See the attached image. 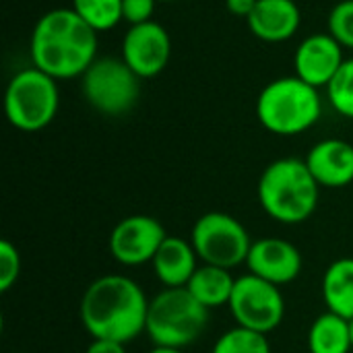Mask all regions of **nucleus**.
<instances>
[{"mask_svg":"<svg viewBox=\"0 0 353 353\" xmlns=\"http://www.w3.org/2000/svg\"><path fill=\"white\" fill-rule=\"evenodd\" d=\"M149 302L134 279L118 273L101 275L81 298V325L91 339L130 343L147 329Z\"/></svg>","mask_w":353,"mask_h":353,"instance_id":"f257e3e1","label":"nucleus"},{"mask_svg":"<svg viewBox=\"0 0 353 353\" xmlns=\"http://www.w3.org/2000/svg\"><path fill=\"white\" fill-rule=\"evenodd\" d=\"M97 35L70 6L52 8L37 19L31 31L33 66L56 81L83 77L97 60Z\"/></svg>","mask_w":353,"mask_h":353,"instance_id":"f03ea898","label":"nucleus"},{"mask_svg":"<svg viewBox=\"0 0 353 353\" xmlns=\"http://www.w3.org/2000/svg\"><path fill=\"white\" fill-rule=\"evenodd\" d=\"M256 196L271 219L283 225H300L314 215L321 186L304 159L281 157L263 170Z\"/></svg>","mask_w":353,"mask_h":353,"instance_id":"7ed1b4c3","label":"nucleus"},{"mask_svg":"<svg viewBox=\"0 0 353 353\" xmlns=\"http://www.w3.org/2000/svg\"><path fill=\"white\" fill-rule=\"evenodd\" d=\"M323 116L319 89L300 77H279L267 83L256 97V118L277 137H296L310 130Z\"/></svg>","mask_w":353,"mask_h":353,"instance_id":"20e7f679","label":"nucleus"},{"mask_svg":"<svg viewBox=\"0 0 353 353\" xmlns=\"http://www.w3.org/2000/svg\"><path fill=\"white\" fill-rule=\"evenodd\" d=\"M209 312L186 288H163L149 302L145 333L157 347L186 350L203 337Z\"/></svg>","mask_w":353,"mask_h":353,"instance_id":"39448f33","label":"nucleus"},{"mask_svg":"<svg viewBox=\"0 0 353 353\" xmlns=\"http://www.w3.org/2000/svg\"><path fill=\"white\" fill-rule=\"evenodd\" d=\"M60 108L58 81L37 66L19 70L4 91V114L12 128L39 132L50 126Z\"/></svg>","mask_w":353,"mask_h":353,"instance_id":"423d86ee","label":"nucleus"},{"mask_svg":"<svg viewBox=\"0 0 353 353\" xmlns=\"http://www.w3.org/2000/svg\"><path fill=\"white\" fill-rule=\"evenodd\" d=\"M81 89L87 103L103 116H124L139 103L141 79L116 56H97L81 77Z\"/></svg>","mask_w":353,"mask_h":353,"instance_id":"0eeeda50","label":"nucleus"},{"mask_svg":"<svg viewBox=\"0 0 353 353\" xmlns=\"http://www.w3.org/2000/svg\"><path fill=\"white\" fill-rule=\"evenodd\" d=\"M252 242L244 223L221 211L201 215L190 232V244L194 246L199 261L230 271L246 265Z\"/></svg>","mask_w":353,"mask_h":353,"instance_id":"6e6552de","label":"nucleus"},{"mask_svg":"<svg viewBox=\"0 0 353 353\" xmlns=\"http://www.w3.org/2000/svg\"><path fill=\"white\" fill-rule=\"evenodd\" d=\"M238 327L269 335L285 319V298L281 288L246 273L236 279L232 300L228 304Z\"/></svg>","mask_w":353,"mask_h":353,"instance_id":"1a4fd4ad","label":"nucleus"},{"mask_svg":"<svg viewBox=\"0 0 353 353\" xmlns=\"http://www.w3.org/2000/svg\"><path fill=\"white\" fill-rule=\"evenodd\" d=\"M165 238L168 232L159 219L151 215H128L110 232L108 248L112 259L122 267H141L153 263Z\"/></svg>","mask_w":353,"mask_h":353,"instance_id":"9d476101","label":"nucleus"},{"mask_svg":"<svg viewBox=\"0 0 353 353\" xmlns=\"http://www.w3.org/2000/svg\"><path fill=\"white\" fill-rule=\"evenodd\" d=\"M120 58L130 66V70L143 81L153 79L163 72L172 58V37L168 29L149 21L143 25H132L122 37Z\"/></svg>","mask_w":353,"mask_h":353,"instance_id":"9b49d317","label":"nucleus"},{"mask_svg":"<svg viewBox=\"0 0 353 353\" xmlns=\"http://www.w3.org/2000/svg\"><path fill=\"white\" fill-rule=\"evenodd\" d=\"M302 252L296 244L283 238H261L252 242V248L246 259L248 273L283 288L296 281L302 273Z\"/></svg>","mask_w":353,"mask_h":353,"instance_id":"f8f14e48","label":"nucleus"},{"mask_svg":"<svg viewBox=\"0 0 353 353\" xmlns=\"http://www.w3.org/2000/svg\"><path fill=\"white\" fill-rule=\"evenodd\" d=\"M343 52L341 43L329 31L304 37L294 54L296 77L316 89L327 87L345 62Z\"/></svg>","mask_w":353,"mask_h":353,"instance_id":"ddd939ff","label":"nucleus"},{"mask_svg":"<svg viewBox=\"0 0 353 353\" xmlns=\"http://www.w3.org/2000/svg\"><path fill=\"white\" fill-rule=\"evenodd\" d=\"M304 161L321 188H343L353 182V145L343 139L319 141Z\"/></svg>","mask_w":353,"mask_h":353,"instance_id":"4468645a","label":"nucleus"},{"mask_svg":"<svg viewBox=\"0 0 353 353\" xmlns=\"http://www.w3.org/2000/svg\"><path fill=\"white\" fill-rule=\"evenodd\" d=\"M254 37L265 43L292 39L302 25V10L296 0H259L246 19Z\"/></svg>","mask_w":353,"mask_h":353,"instance_id":"2eb2a0df","label":"nucleus"},{"mask_svg":"<svg viewBox=\"0 0 353 353\" xmlns=\"http://www.w3.org/2000/svg\"><path fill=\"white\" fill-rule=\"evenodd\" d=\"M199 254L190 240L168 236L157 250L151 267L163 288H186L194 271L199 269Z\"/></svg>","mask_w":353,"mask_h":353,"instance_id":"dca6fc26","label":"nucleus"},{"mask_svg":"<svg viewBox=\"0 0 353 353\" xmlns=\"http://www.w3.org/2000/svg\"><path fill=\"white\" fill-rule=\"evenodd\" d=\"M323 302L329 312L353 321V259H337L333 261L321 283Z\"/></svg>","mask_w":353,"mask_h":353,"instance_id":"f3484780","label":"nucleus"},{"mask_svg":"<svg viewBox=\"0 0 353 353\" xmlns=\"http://www.w3.org/2000/svg\"><path fill=\"white\" fill-rule=\"evenodd\" d=\"M236 277L232 275L230 269H221L215 265H205L201 263L194 275L190 277L186 290L207 308H221L228 306L234 294Z\"/></svg>","mask_w":353,"mask_h":353,"instance_id":"a211bd4d","label":"nucleus"},{"mask_svg":"<svg viewBox=\"0 0 353 353\" xmlns=\"http://www.w3.org/2000/svg\"><path fill=\"white\" fill-rule=\"evenodd\" d=\"M306 343L310 353H352V323L327 310L310 325Z\"/></svg>","mask_w":353,"mask_h":353,"instance_id":"6ab92c4d","label":"nucleus"},{"mask_svg":"<svg viewBox=\"0 0 353 353\" xmlns=\"http://www.w3.org/2000/svg\"><path fill=\"white\" fill-rule=\"evenodd\" d=\"M70 8L97 33L122 23V0H72Z\"/></svg>","mask_w":353,"mask_h":353,"instance_id":"aec40b11","label":"nucleus"},{"mask_svg":"<svg viewBox=\"0 0 353 353\" xmlns=\"http://www.w3.org/2000/svg\"><path fill=\"white\" fill-rule=\"evenodd\" d=\"M211 353H271V343L267 335L236 325L219 335Z\"/></svg>","mask_w":353,"mask_h":353,"instance_id":"412c9836","label":"nucleus"},{"mask_svg":"<svg viewBox=\"0 0 353 353\" xmlns=\"http://www.w3.org/2000/svg\"><path fill=\"white\" fill-rule=\"evenodd\" d=\"M337 114L353 120V58H345L333 81L325 87Z\"/></svg>","mask_w":353,"mask_h":353,"instance_id":"4be33fe9","label":"nucleus"},{"mask_svg":"<svg viewBox=\"0 0 353 353\" xmlns=\"http://www.w3.org/2000/svg\"><path fill=\"white\" fill-rule=\"evenodd\" d=\"M327 31L341 43L343 50H353V0H341L331 8Z\"/></svg>","mask_w":353,"mask_h":353,"instance_id":"5701e85b","label":"nucleus"},{"mask_svg":"<svg viewBox=\"0 0 353 353\" xmlns=\"http://www.w3.org/2000/svg\"><path fill=\"white\" fill-rule=\"evenodd\" d=\"M21 275V254L10 240L0 242V292H8Z\"/></svg>","mask_w":353,"mask_h":353,"instance_id":"b1692460","label":"nucleus"},{"mask_svg":"<svg viewBox=\"0 0 353 353\" xmlns=\"http://www.w3.org/2000/svg\"><path fill=\"white\" fill-rule=\"evenodd\" d=\"M157 0H122V21L132 25H143L153 21Z\"/></svg>","mask_w":353,"mask_h":353,"instance_id":"393cba45","label":"nucleus"},{"mask_svg":"<svg viewBox=\"0 0 353 353\" xmlns=\"http://www.w3.org/2000/svg\"><path fill=\"white\" fill-rule=\"evenodd\" d=\"M85 353H126V343L110 339H91Z\"/></svg>","mask_w":353,"mask_h":353,"instance_id":"a878e982","label":"nucleus"},{"mask_svg":"<svg viewBox=\"0 0 353 353\" xmlns=\"http://www.w3.org/2000/svg\"><path fill=\"white\" fill-rule=\"evenodd\" d=\"M259 0H225V8L230 14L234 17H242V19H248L254 10Z\"/></svg>","mask_w":353,"mask_h":353,"instance_id":"bb28decb","label":"nucleus"},{"mask_svg":"<svg viewBox=\"0 0 353 353\" xmlns=\"http://www.w3.org/2000/svg\"><path fill=\"white\" fill-rule=\"evenodd\" d=\"M149 353H184V350H174V347H157L153 345V350Z\"/></svg>","mask_w":353,"mask_h":353,"instance_id":"cd10ccee","label":"nucleus"},{"mask_svg":"<svg viewBox=\"0 0 353 353\" xmlns=\"http://www.w3.org/2000/svg\"><path fill=\"white\" fill-rule=\"evenodd\" d=\"M157 2H174V0H157Z\"/></svg>","mask_w":353,"mask_h":353,"instance_id":"c85d7f7f","label":"nucleus"},{"mask_svg":"<svg viewBox=\"0 0 353 353\" xmlns=\"http://www.w3.org/2000/svg\"><path fill=\"white\" fill-rule=\"evenodd\" d=\"M352 323V341H353V321H350Z\"/></svg>","mask_w":353,"mask_h":353,"instance_id":"c756f323","label":"nucleus"},{"mask_svg":"<svg viewBox=\"0 0 353 353\" xmlns=\"http://www.w3.org/2000/svg\"><path fill=\"white\" fill-rule=\"evenodd\" d=\"M19 353H27V352H19Z\"/></svg>","mask_w":353,"mask_h":353,"instance_id":"7c9ffc66","label":"nucleus"}]
</instances>
